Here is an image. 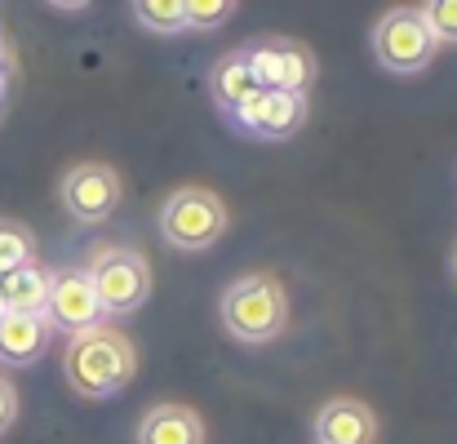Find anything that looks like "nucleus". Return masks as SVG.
Here are the masks:
<instances>
[{
  "label": "nucleus",
  "instance_id": "obj_21",
  "mask_svg": "<svg viewBox=\"0 0 457 444\" xmlns=\"http://www.w3.org/2000/svg\"><path fill=\"white\" fill-rule=\"evenodd\" d=\"M4 315H9V306H4V297H0V320H4Z\"/></svg>",
  "mask_w": 457,
  "mask_h": 444
},
{
  "label": "nucleus",
  "instance_id": "obj_5",
  "mask_svg": "<svg viewBox=\"0 0 457 444\" xmlns=\"http://www.w3.org/2000/svg\"><path fill=\"white\" fill-rule=\"evenodd\" d=\"M369 45H373L378 67H386L391 76H418V71H427L431 58H436V49H440L436 36L427 31L418 4H395V9H386V13L378 18Z\"/></svg>",
  "mask_w": 457,
  "mask_h": 444
},
{
  "label": "nucleus",
  "instance_id": "obj_7",
  "mask_svg": "<svg viewBox=\"0 0 457 444\" xmlns=\"http://www.w3.org/2000/svg\"><path fill=\"white\" fill-rule=\"evenodd\" d=\"M45 320L49 329H67L71 338L103 324V306L94 297V285L80 267H67V272H54L49 276V297H45Z\"/></svg>",
  "mask_w": 457,
  "mask_h": 444
},
{
  "label": "nucleus",
  "instance_id": "obj_11",
  "mask_svg": "<svg viewBox=\"0 0 457 444\" xmlns=\"http://www.w3.org/2000/svg\"><path fill=\"white\" fill-rule=\"evenodd\" d=\"M49 320L45 315H27V311H9L0 320V364H36L49 351Z\"/></svg>",
  "mask_w": 457,
  "mask_h": 444
},
{
  "label": "nucleus",
  "instance_id": "obj_4",
  "mask_svg": "<svg viewBox=\"0 0 457 444\" xmlns=\"http://www.w3.org/2000/svg\"><path fill=\"white\" fill-rule=\"evenodd\" d=\"M227 222H231V214H227L222 196L209 191V187H178V191H169V200L160 209V236H164V245L187 249V254L218 245L222 231H227Z\"/></svg>",
  "mask_w": 457,
  "mask_h": 444
},
{
  "label": "nucleus",
  "instance_id": "obj_13",
  "mask_svg": "<svg viewBox=\"0 0 457 444\" xmlns=\"http://www.w3.org/2000/svg\"><path fill=\"white\" fill-rule=\"evenodd\" d=\"M49 276L40 263H27L9 276H0V297L9 311H27V315H45V297H49Z\"/></svg>",
  "mask_w": 457,
  "mask_h": 444
},
{
  "label": "nucleus",
  "instance_id": "obj_19",
  "mask_svg": "<svg viewBox=\"0 0 457 444\" xmlns=\"http://www.w3.org/2000/svg\"><path fill=\"white\" fill-rule=\"evenodd\" d=\"M231 13H236V4H231V0H187V31H191V27L209 31V27L227 22Z\"/></svg>",
  "mask_w": 457,
  "mask_h": 444
},
{
  "label": "nucleus",
  "instance_id": "obj_8",
  "mask_svg": "<svg viewBox=\"0 0 457 444\" xmlns=\"http://www.w3.org/2000/svg\"><path fill=\"white\" fill-rule=\"evenodd\" d=\"M245 134H253V138H294L298 130H303L306 121V98L298 94H253L236 116H231Z\"/></svg>",
  "mask_w": 457,
  "mask_h": 444
},
{
  "label": "nucleus",
  "instance_id": "obj_17",
  "mask_svg": "<svg viewBox=\"0 0 457 444\" xmlns=\"http://www.w3.org/2000/svg\"><path fill=\"white\" fill-rule=\"evenodd\" d=\"M134 18L160 36L187 31V0H134Z\"/></svg>",
  "mask_w": 457,
  "mask_h": 444
},
{
  "label": "nucleus",
  "instance_id": "obj_3",
  "mask_svg": "<svg viewBox=\"0 0 457 444\" xmlns=\"http://www.w3.org/2000/svg\"><path fill=\"white\" fill-rule=\"evenodd\" d=\"M80 272L89 276L103 315H129L152 297V263L129 245H98Z\"/></svg>",
  "mask_w": 457,
  "mask_h": 444
},
{
  "label": "nucleus",
  "instance_id": "obj_16",
  "mask_svg": "<svg viewBox=\"0 0 457 444\" xmlns=\"http://www.w3.org/2000/svg\"><path fill=\"white\" fill-rule=\"evenodd\" d=\"M27 263H36L31 231L22 222H13V218H0V276H9V272H18Z\"/></svg>",
  "mask_w": 457,
  "mask_h": 444
},
{
  "label": "nucleus",
  "instance_id": "obj_20",
  "mask_svg": "<svg viewBox=\"0 0 457 444\" xmlns=\"http://www.w3.org/2000/svg\"><path fill=\"white\" fill-rule=\"evenodd\" d=\"M13 418H18V391L9 378H0V436L13 427Z\"/></svg>",
  "mask_w": 457,
  "mask_h": 444
},
{
  "label": "nucleus",
  "instance_id": "obj_10",
  "mask_svg": "<svg viewBox=\"0 0 457 444\" xmlns=\"http://www.w3.org/2000/svg\"><path fill=\"white\" fill-rule=\"evenodd\" d=\"M138 444H204V423L191 405H152L138 418Z\"/></svg>",
  "mask_w": 457,
  "mask_h": 444
},
{
  "label": "nucleus",
  "instance_id": "obj_6",
  "mask_svg": "<svg viewBox=\"0 0 457 444\" xmlns=\"http://www.w3.org/2000/svg\"><path fill=\"white\" fill-rule=\"evenodd\" d=\"M62 205L71 209L76 222H107L112 209L120 205V173L103 160H85L71 164L62 173Z\"/></svg>",
  "mask_w": 457,
  "mask_h": 444
},
{
  "label": "nucleus",
  "instance_id": "obj_15",
  "mask_svg": "<svg viewBox=\"0 0 457 444\" xmlns=\"http://www.w3.org/2000/svg\"><path fill=\"white\" fill-rule=\"evenodd\" d=\"M240 54H245L249 71H253V85H258L262 94H276V89H280V45H276V36L253 40V45H245Z\"/></svg>",
  "mask_w": 457,
  "mask_h": 444
},
{
  "label": "nucleus",
  "instance_id": "obj_12",
  "mask_svg": "<svg viewBox=\"0 0 457 444\" xmlns=\"http://www.w3.org/2000/svg\"><path fill=\"white\" fill-rule=\"evenodd\" d=\"M209 94H213V103H218L227 116H236V112L258 94L253 71H249V63H245V54H240V49H236V54H227V58H218V67L209 71Z\"/></svg>",
  "mask_w": 457,
  "mask_h": 444
},
{
  "label": "nucleus",
  "instance_id": "obj_2",
  "mask_svg": "<svg viewBox=\"0 0 457 444\" xmlns=\"http://www.w3.org/2000/svg\"><path fill=\"white\" fill-rule=\"evenodd\" d=\"M218 320L222 329L245 342V347H267L285 333L289 324V294L276 276L267 272H249L240 281H231L218 297Z\"/></svg>",
  "mask_w": 457,
  "mask_h": 444
},
{
  "label": "nucleus",
  "instance_id": "obj_9",
  "mask_svg": "<svg viewBox=\"0 0 457 444\" xmlns=\"http://www.w3.org/2000/svg\"><path fill=\"white\" fill-rule=\"evenodd\" d=\"M315 444H378V414L364 400L337 396L315 414Z\"/></svg>",
  "mask_w": 457,
  "mask_h": 444
},
{
  "label": "nucleus",
  "instance_id": "obj_1",
  "mask_svg": "<svg viewBox=\"0 0 457 444\" xmlns=\"http://www.w3.org/2000/svg\"><path fill=\"white\" fill-rule=\"evenodd\" d=\"M138 373V351L120 329L94 324L85 333H76L62 351V378L76 396L103 400L116 396L120 387H129V378Z\"/></svg>",
  "mask_w": 457,
  "mask_h": 444
},
{
  "label": "nucleus",
  "instance_id": "obj_14",
  "mask_svg": "<svg viewBox=\"0 0 457 444\" xmlns=\"http://www.w3.org/2000/svg\"><path fill=\"white\" fill-rule=\"evenodd\" d=\"M280 45V94H298L306 98L311 85H315V58L303 40H289V36H276Z\"/></svg>",
  "mask_w": 457,
  "mask_h": 444
},
{
  "label": "nucleus",
  "instance_id": "obj_22",
  "mask_svg": "<svg viewBox=\"0 0 457 444\" xmlns=\"http://www.w3.org/2000/svg\"><path fill=\"white\" fill-rule=\"evenodd\" d=\"M453 281H457V254H453Z\"/></svg>",
  "mask_w": 457,
  "mask_h": 444
},
{
  "label": "nucleus",
  "instance_id": "obj_18",
  "mask_svg": "<svg viewBox=\"0 0 457 444\" xmlns=\"http://www.w3.org/2000/svg\"><path fill=\"white\" fill-rule=\"evenodd\" d=\"M418 13L436 36V45H457V0H422Z\"/></svg>",
  "mask_w": 457,
  "mask_h": 444
}]
</instances>
